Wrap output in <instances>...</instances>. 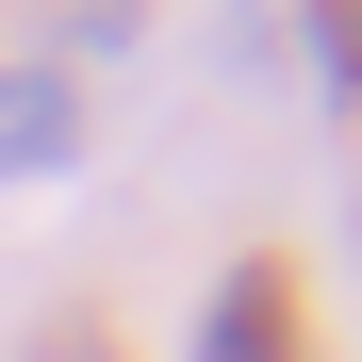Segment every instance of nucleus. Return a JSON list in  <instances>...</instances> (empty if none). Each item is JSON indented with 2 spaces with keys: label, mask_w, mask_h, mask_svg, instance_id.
I'll list each match as a JSON object with an SVG mask.
<instances>
[{
  "label": "nucleus",
  "mask_w": 362,
  "mask_h": 362,
  "mask_svg": "<svg viewBox=\"0 0 362 362\" xmlns=\"http://www.w3.org/2000/svg\"><path fill=\"white\" fill-rule=\"evenodd\" d=\"M66 132H83V115H66V83H0V181H33V165H66Z\"/></svg>",
  "instance_id": "1"
},
{
  "label": "nucleus",
  "mask_w": 362,
  "mask_h": 362,
  "mask_svg": "<svg viewBox=\"0 0 362 362\" xmlns=\"http://www.w3.org/2000/svg\"><path fill=\"white\" fill-rule=\"evenodd\" d=\"M214 362H280V296H264V280L214 296Z\"/></svg>",
  "instance_id": "2"
},
{
  "label": "nucleus",
  "mask_w": 362,
  "mask_h": 362,
  "mask_svg": "<svg viewBox=\"0 0 362 362\" xmlns=\"http://www.w3.org/2000/svg\"><path fill=\"white\" fill-rule=\"evenodd\" d=\"M329 66H346V83H362V0H346V17H329Z\"/></svg>",
  "instance_id": "3"
}]
</instances>
